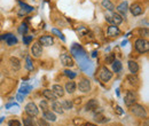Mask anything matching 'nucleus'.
I'll use <instances>...</instances> for the list:
<instances>
[{
    "label": "nucleus",
    "instance_id": "nucleus-3",
    "mask_svg": "<svg viewBox=\"0 0 149 126\" xmlns=\"http://www.w3.org/2000/svg\"><path fill=\"white\" fill-rule=\"evenodd\" d=\"M131 112L134 115V116H138V117H141V118H145L147 112H146V109L143 108L141 104H136L134 103L133 106H131Z\"/></svg>",
    "mask_w": 149,
    "mask_h": 126
},
{
    "label": "nucleus",
    "instance_id": "nucleus-33",
    "mask_svg": "<svg viewBox=\"0 0 149 126\" xmlns=\"http://www.w3.org/2000/svg\"><path fill=\"white\" fill-rule=\"evenodd\" d=\"M139 33H140V36L141 37H146V38L149 36V31H148V29H147V28H145V29H143V28H141V29L139 30Z\"/></svg>",
    "mask_w": 149,
    "mask_h": 126
},
{
    "label": "nucleus",
    "instance_id": "nucleus-29",
    "mask_svg": "<svg viewBox=\"0 0 149 126\" xmlns=\"http://www.w3.org/2000/svg\"><path fill=\"white\" fill-rule=\"evenodd\" d=\"M30 90H31V86H29V85L24 84V85H23V86H22V87L19 88V93H21V94H24V95H25V94H28V93H29Z\"/></svg>",
    "mask_w": 149,
    "mask_h": 126
},
{
    "label": "nucleus",
    "instance_id": "nucleus-28",
    "mask_svg": "<svg viewBox=\"0 0 149 126\" xmlns=\"http://www.w3.org/2000/svg\"><path fill=\"white\" fill-rule=\"evenodd\" d=\"M126 79L129 80V83H130L131 85H136V84H138V81H139V79H138L134 74H130V76H127V77H126Z\"/></svg>",
    "mask_w": 149,
    "mask_h": 126
},
{
    "label": "nucleus",
    "instance_id": "nucleus-26",
    "mask_svg": "<svg viewBox=\"0 0 149 126\" xmlns=\"http://www.w3.org/2000/svg\"><path fill=\"white\" fill-rule=\"evenodd\" d=\"M23 125L24 126H37L36 124V122H35V119L32 118V117H25V118H23Z\"/></svg>",
    "mask_w": 149,
    "mask_h": 126
},
{
    "label": "nucleus",
    "instance_id": "nucleus-5",
    "mask_svg": "<svg viewBox=\"0 0 149 126\" xmlns=\"http://www.w3.org/2000/svg\"><path fill=\"white\" fill-rule=\"evenodd\" d=\"M60 60H61V63H62L64 67H69V68H71V67H74V58L70 56V54H68V53H63V54L61 55Z\"/></svg>",
    "mask_w": 149,
    "mask_h": 126
},
{
    "label": "nucleus",
    "instance_id": "nucleus-6",
    "mask_svg": "<svg viewBox=\"0 0 149 126\" xmlns=\"http://www.w3.org/2000/svg\"><path fill=\"white\" fill-rule=\"evenodd\" d=\"M25 112L30 117H36V116H38V113H39V110H38V107L33 102H29L25 106Z\"/></svg>",
    "mask_w": 149,
    "mask_h": 126
},
{
    "label": "nucleus",
    "instance_id": "nucleus-45",
    "mask_svg": "<svg viewBox=\"0 0 149 126\" xmlns=\"http://www.w3.org/2000/svg\"><path fill=\"white\" fill-rule=\"evenodd\" d=\"M84 126H95V125H93V124H90V123H88V124H85Z\"/></svg>",
    "mask_w": 149,
    "mask_h": 126
},
{
    "label": "nucleus",
    "instance_id": "nucleus-17",
    "mask_svg": "<svg viewBox=\"0 0 149 126\" xmlns=\"http://www.w3.org/2000/svg\"><path fill=\"white\" fill-rule=\"evenodd\" d=\"M127 65H129V70H130V72H132V74H135L136 72L139 71V64L135 61H133V60L129 61Z\"/></svg>",
    "mask_w": 149,
    "mask_h": 126
},
{
    "label": "nucleus",
    "instance_id": "nucleus-9",
    "mask_svg": "<svg viewBox=\"0 0 149 126\" xmlns=\"http://www.w3.org/2000/svg\"><path fill=\"white\" fill-rule=\"evenodd\" d=\"M135 101H136V96H135L134 92H133V90H129V92L126 93L125 97H124L125 104H126L127 107H131V106H133V104L135 103Z\"/></svg>",
    "mask_w": 149,
    "mask_h": 126
},
{
    "label": "nucleus",
    "instance_id": "nucleus-7",
    "mask_svg": "<svg viewBox=\"0 0 149 126\" xmlns=\"http://www.w3.org/2000/svg\"><path fill=\"white\" fill-rule=\"evenodd\" d=\"M129 9H130L131 14L133 16H139V15H141L143 13V7L140 3H138V2L132 3L130 7H129Z\"/></svg>",
    "mask_w": 149,
    "mask_h": 126
},
{
    "label": "nucleus",
    "instance_id": "nucleus-4",
    "mask_svg": "<svg viewBox=\"0 0 149 126\" xmlns=\"http://www.w3.org/2000/svg\"><path fill=\"white\" fill-rule=\"evenodd\" d=\"M99 78L103 81V83H107L112 78V72L107 68V67H102L100 69V72H99Z\"/></svg>",
    "mask_w": 149,
    "mask_h": 126
},
{
    "label": "nucleus",
    "instance_id": "nucleus-27",
    "mask_svg": "<svg viewBox=\"0 0 149 126\" xmlns=\"http://www.w3.org/2000/svg\"><path fill=\"white\" fill-rule=\"evenodd\" d=\"M61 104H62L63 110H70V109H72V107H74V102H71L70 100H64Z\"/></svg>",
    "mask_w": 149,
    "mask_h": 126
},
{
    "label": "nucleus",
    "instance_id": "nucleus-21",
    "mask_svg": "<svg viewBox=\"0 0 149 126\" xmlns=\"http://www.w3.org/2000/svg\"><path fill=\"white\" fill-rule=\"evenodd\" d=\"M52 109H53V111L54 112H57V113H63V108H62V104H61V102H58V101H54L53 102V104H52Z\"/></svg>",
    "mask_w": 149,
    "mask_h": 126
},
{
    "label": "nucleus",
    "instance_id": "nucleus-31",
    "mask_svg": "<svg viewBox=\"0 0 149 126\" xmlns=\"http://www.w3.org/2000/svg\"><path fill=\"white\" fill-rule=\"evenodd\" d=\"M25 67H26V69L28 70H33V65H32V61H31V57L30 56H28L26 58H25Z\"/></svg>",
    "mask_w": 149,
    "mask_h": 126
},
{
    "label": "nucleus",
    "instance_id": "nucleus-13",
    "mask_svg": "<svg viewBox=\"0 0 149 126\" xmlns=\"http://www.w3.org/2000/svg\"><path fill=\"white\" fill-rule=\"evenodd\" d=\"M117 10H118L123 16L126 17V14H127V10H129V5H127V2H126V1L120 2V3L117 6Z\"/></svg>",
    "mask_w": 149,
    "mask_h": 126
},
{
    "label": "nucleus",
    "instance_id": "nucleus-41",
    "mask_svg": "<svg viewBox=\"0 0 149 126\" xmlns=\"http://www.w3.org/2000/svg\"><path fill=\"white\" fill-rule=\"evenodd\" d=\"M115 112H116V113H118V115H123V113H124V111H123V109L120 108L119 106H117V107H115Z\"/></svg>",
    "mask_w": 149,
    "mask_h": 126
},
{
    "label": "nucleus",
    "instance_id": "nucleus-43",
    "mask_svg": "<svg viewBox=\"0 0 149 126\" xmlns=\"http://www.w3.org/2000/svg\"><path fill=\"white\" fill-rule=\"evenodd\" d=\"M23 99H24V96H23L21 93H19V94H17V100H19V102H21V101H23Z\"/></svg>",
    "mask_w": 149,
    "mask_h": 126
},
{
    "label": "nucleus",
    "instance_id": "nucleus-32",
    "mask_svg": "<svg viewBox=\"0 0 149 126\" xmlns=\"http://www.w3.org/2000/svg\"><path fill=\"white\" fill-rule=\"evenodd\" d=\"M64 74L68 77V78H70V79H74V78H76V76H77V73L74 71H71V70H64Z\"/></svg>",
    "mask_w": 149,
    "mask_h": 126
},
{
    "label": "nucleus",
    "instance_id": "nucleus-38",
    "mask_svg": "<svg viewBox=\"0 0 149 126\" xmlns=\"http://www.w3.org/2000/svg\"><path fill=\"white\" fill-rule=\"evenodd\" d=\"M8 126H21V123L17 119H12L8 122Z\"/></svg>",
    "mask_w": 149,
    "mask_h": 126
},
{
    "label": "nucleus",
    "instance_id": "nucleus-37",
    "mask_svg": "<svg viewBox=\"0 0 149 126\" xmlns=\"http://www.w3.org/2000/svg\"><path fill=\"white\" fill-rule=\"evenodd\" d=\"M38 125H39V126H49V123H48L46 119L40 118V119L38 120Z\"/></svg>",
    "mask_w": 149,
    "mask_h": 126
},
{
    "label": "nucleus",
    "instance_id": "nucleus-23",
    "mask_svg": "<svg viewBox=\"0 0 149 126\" xmlns=\"http://www.w3.org/2000/svg\"><path fill=\"white\" fill-rule=\"evenodd\" d=\"M65 90H67L69 94L74 93V90H76V83H74V81H72V80L68 81V83L65 84Z\"/></svg>",
    "mask_w": 149,
    "mask_h": 126
},
{
    "label": "nucleus",
    "instance_id": "nucleus-35",
    "mask_svg": "<svg viewBox=\"0 0 149 126\" xmlns=\"http://www.w3.org/2000/svg\"><path fill=\"white\" fill-rule=\"evenodd\" d=\"M39 106H40V108L42 109V111H47V110H48V104H47V102H46L45 100H42V101H40V103H39Z\"/></svg>",
    "mask_w": 149,
    "mask_h": 126
},
{
    "label": "nucleus",
    "instance_id": "nucleus-22",
    "mask_svg": "<svg viewBox=\"0 0 149 126\" xmlns=\"http://www.w3.org/2000/svg\"><path fill=\"white\" fill-rule=\"evenodd\" d=\"M101 5H102V7L103 8H106L107 10H113L115 9V6H113V3H112L110 0H102L101 1Z\"/></svg>",
    "mask_w": 149,
    "mask_h": 126
},
{
    "label": "nucleus",
    "instance_id": "nucleus-11",
    "mask_svg": "<svg viewBox=\"0 0 149 126\" xmlns=\"http://www.w3.org/2000/svg\"><path fill=\"white\" fill-rule=\"evenodd\" d=\"M38 42L42 46H52L54 44V39L52 36H41L39 38Z\"/></svg>",
    "mask_w": 149,
    "mask_h": 126
},
{
    "label": "nucleus",
    "instance_id": "nucleus-1",
    "mask_svg": "<svg viewBox=\"0 0 149 126\" xmlns=\"http://www.w3.org/2000/svg\"><path fill=\"white\" fill-rule=\"evenodd\" d=\"M134 46H135V49H136L139 53H141V54L147 53V52L149 51L148 40H146V39H143V38H139V39H136Z\"/></svg>",
    "mask_w": 149,
    "mask_h": 126
},
{
    "label": "nucleus",
    "instance_id": "nucleus-44",
    "mask_svg": "<svg viewBox=\"0 0 149 126\" xmlns=\"http://www.w3.org/2000/svg\"><path fill=\"white\" fill-rule=\"evenodd\" d=\"M80 100H81L80 97H77V99H76V102H77V103H80Z\"/></svg>",
    "mask_w": 149,
    "mask_h": 126
},
{
    "label": "nucleus",
    "instance_id": "nucleus-39",
    "mask_svg": "<svg viewBox=\"0 0 149 126\" xmlns=\"http://www.w3.org/2000/svg\"><path fill=\"white\" fill-rule=\"evenodd\" d=\"M23 41L25 45H29L32 41V37L31 36H23Z\"/></svg>",
    "mask_w": 149,
    "mask_h": 126
},
{
    "label": "nucleus",
    "instance_id": "nucleus-24",
    "mask_svg": "<svg viewBox=\"0 0 149 126\" xmlns=\"http://www.w3.org/2000/svg\"><path fill=\"white\" fill-rule=\"evenodd\" d=\"M111 65H112V70L115 72H120L122 69H123V65H122L120 61H118V60H115L111 63Z\"/></svg>",
    "mask_w": 149,
    "mask_h": 126
},
{
    "label": "nucleus",
    "instance_id": "nucleus-18",
    "mask_svg": "<svg viewBox=\"0 0 149 126\" xmlns=\"http://www.w3.org/2000/svg\"><path fill=\"white\" fill-rule=\"evenodd\" d=\"M42 117H44V119H46V120H48V122H55L56 120V116L54 112H52V111H44V113H42Z\"/></svg>",
    "mask_w": 149,
    "mask_h": 126
},
{
    "label": "nucleus",
    "instance_id": "nucleus-34",
    "mask_svg": "<svg viewBox=\"0 0 149 126\" xmlns=\"http://www.w3.org/2000/svg\"><path fill=\"white\" fill-rule=\"evenodd\" d=\"M115 60H116V58H115V55H113V54H109L108 56H107V57H106V63H107V64H111V63L113 62V61H115Z\"/></svg>",
    "mask_w": 149,
    "mask_h": 126
},
{
    "label": "nucleus",
    "instance_id": "nucleus-14",
    "mask_svg": "<svg viewBox=\"0 0 149 126\" xmlns=\"http://www.w3.org/2000/svg\"><path fill=\"white\" fill-rule=\"evenodd\" d=\"M107 33H108L109 37H117V36H119L120 30H119L118 26H116V25H110V26L108 28V30H107Z\"/></svg>",
    "mask_w": 149,
    "mask_h": 126
},
{
    "label": "nucleus",
    "instance_id": "nucleus-8",
    "mask_svg": "<svg viewBox=\"0 0 149 126\" xmlns=\"http://www.w3.org/2000/svg\"><path fill=\"white\" fill-rule=\"evenodd\" d=\"M78 88L83 93H88L91 90V83H90V80L86 79V78H83L79 81V84H78Z\"/></svg>",
    "mask_w": 149,
    "mask_h": 126
},
{
    "label": "nucleus",
    "instance_id": "nucleus-30",
    "mask_svg": "<svg viewBox=\"0 0 149 126\" xmlns=\"http://www.w3.org/2000/svg\"><path fill=\"white\" fill-rule=\"evenodd\" d=\"M77 32L79 33V36H85L86 33H88V29L86 26H79L77 29Z\"/></svg>",
    "mask_w": 149,
    "mask_h": 126
},
{
    "label": "nucleus",
    "instance_id": "nucleus-12",
    "mask_svg": "<svg viewBox=\"0 0 149 126\" xmlns=\"http://www.w3.org/2000/svg\"><path fill=\"white\" fill-rule=\"evenodd\" d=\"M97 107H99L97 100H96V99H91V100H88V102L86 103L85 110H86V111H93V110H95Z\"/></svg>",
    "mask_w": 149,
    "mask_h": 126
},
{
    "label": "nucleus",
    "instance_id": "nucleus-2",
    "mask_svg": "<svg viewBox=\"0 0 149 126\" xmlns=\"http://www.w3.org/2000/svg\"><path fill=\"white\" fill-rule=\"evenodd\" d=\"M106 21L110 23V25H116L118 26L123 22V16H120L117 13H112L111 15H106Z\"/></svg>",
    "mask_w": 149,
    "mask_h": 126
},
{
    "label": "nucleus",
    "instance_id": "nucleus-36",
    "mask_svg": "<svg viewBox=\"0 0 149 126\" xmlns=\"http://www.w3.org/2000/svg\"><path fill=\"white\" fill-rule=\"evenodd\" d=\"M52 32H53L54 35H56V36L58 37V38H61L62 40H64V36H63V33H62L61 31H58L57 29H53V30H52Z\"/></svg>",
    "mask_w": 149,
    "mask_h": 126
},
{
    "label": "nucleus",
    "instance_id": "nucleus-10",
    "mask_svg": "<svg viewBox=\"0 0 149 126\" xmlns=\"http://www.w3.org/2000/svg\"><path fill=\"white\" fill-rule=\"evenodd\" d=\"M31 53L35 57H40V55L42 54V46L39 42H33L31 46Z\"/></svg>",
    "mask_w": 149,
    "mask_h": 126
},
{
    "label": "nucleus",
    "instance_id": "nucleus-16",
    "mask_svg": "<svg viewBox=\"0 0 149 126\" xmlns=\"http://www.w3.org/2000/svg\"><path fill=\"white\" fill-rule=\"evenodd\" d=\"M42 95L47 99V100H51V101H56V99H57V96H56L55 94H54V92L52 90H42Z\"/></svg>",
    "mask_w": 149,
    "mask_h": 126
},
{
    "label": "nucleus",
    "instance_id": "nucleus-19",
    "mask_svg": "<svg viewBox=\"0 0 149 126\" xmlns=\"http://www.w3.org/2000/svg\"><path fill=\"white\" fill-rule=\"evenodd\" d=\"M52 90L54 92V94H55L56 96H60V97H62L63 95H64V90H63V87L61 86V85H54L53 87H52Z\"/></svg>",
    "mask_w": 149,
    "mask_h": 126
},
{
    "label": "nucleus",
    "instance_id": "nucleus-42",
    "mask_svg": "<svg viewBox=\"0 0 149 126\" xmlns=\"http://www.w3.org/2000/svg\"><path fill=\"white\" fill-rule=\"evenodd\" d=\"M74 124H76V125H81V124H83L84 122H83L81 119H79V120H78V119H74Z\"/></svg>",
    "mask_w": 149,
    "mask_h": 126
},
{
    "label": "nucleus",
    "instance_id": "nucleus-40",
    "mask_svg": "<svg viewBox=\"0 0 149 126\" xmlns=\"http://www.w3.org/2000/svg\"><path fill=\"white\" fill-rule=\"evenodd\" d=\"M26 30H28V28H26V25H25V24H22V25H21V28L19 29V31L21 32V33H25V32H26Z\"/></svg>",
    "mask_w": 149,
    "mask_h": 126
},
{
    "label": "nucleus",
    "instance_id": "nucleus-25",
    "mask_svg": "<svg viewBox=\"0 0 149 126\" xmlns=\"http://www.w3.org/2000/svg\"><path fill=\"white\" fill-rule=\"evenodd\" d=\"M94 119H95V122H97V123H106V122H108V118H106L103 115H102V112H99V113H94Z\"/></svg>",
    "mask_w": 149,
    "mask_h": 126
},
{
    "label": "nucleus",
    "instance_id": "nucleus-15",
    "mask_svg": "<svg viewBox=\"0 0 149 126\" xmlns=\"http://www.w3.org/2000/svg\"><path fill=\"white\" fill-rule=\"evenodd\" d=\"M2 39H6V42L8 44V46H13V45L17 44V38L15 36H13V35H10V33L5 35L2 37Z\"/></svg>",
    "mask_w": 149,
    "mask_h": 126
},
{
    "label": "nucleus",
    "instance_id": "nucleus-46",
    "mask_svg": "<svg viewBox=\"0 0 149 126\" xmlns=\"http://www.w3.org/2000/svg\"><path fill=\"white\" fill-rule=\"evenodd\" d=\"M2 119H3V118H0V123H1V122H2Z\"/></svg>",
    "mask_w": 149,
    "mask_h": 126
},
{
    "label": "nucleus",
    "instance_id": "nucleus-20",
    "mask_svg": "<svg viewBox=\"0 0 149 126\" xmlns=\"http://www.w3.org/2000/svg\"><path fill=\"white\" fill-rule=\"evenodd\" d=\"M10 64H12V68L14 69V70H19L21 69V62H19V60L17 57H10Z\"/></svg>",
    "mask_w": 149,
    "mask_h": 126
}]
</instances>
